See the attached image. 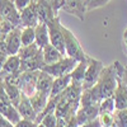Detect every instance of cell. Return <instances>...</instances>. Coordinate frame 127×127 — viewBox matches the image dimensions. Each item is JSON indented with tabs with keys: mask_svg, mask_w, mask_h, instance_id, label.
Returning a JSON list of instances; mask_svg holds the SVG:
<instances>
[{
	"mask_svg": "<svg viewBox=\"0 0 127 127\" xmlns=\"http://www.w3.org/2000/svg\"><path fill=\"white\" fill-rule=\"evenodd\" d=\"M117 80H118L117 62L112 64L109 66H104L97 84L94 85L95 90L99 93L102 100L105 98L113 97V93L116 90V87H117Z\"/></svg>",
	"mask_w": 127,
	"mask_h": 127,
	"instance_id": "obj_1",
	"label": "cell"
},
{
	"mask_svg": "<svg viewBox=\"0 0 127 127\" xmlns=\"http://www.w3.org/2000/svg\"><path fill=\"white\" fill-rule=\"evenodd\" d=\"M61 31L64 36V43H65V56L76 60L78 62L85 61L88 59V55L84 52L80 42L75 37V34L69 28L64 27L62 24H61Z\"/></svg>",
	"mask_w": 127,
	"mask_h": 127,
	"instance_id": "obj_2",
	"label": "cell"
},
{
	"mask_svg": "<svg viewBox=\"0 0 127 127\" xmlns=\"http://www.w3.org/2000/svg\"><path fill=\"white\" fill-rule=\"evenodd\" d=\"M78 65V61L74 60L71 57L64 56L60 61L51 64V65H45L42 71H45L47 74H50L54 78H60V76H65V75H70L71 71L75 69V66Z\"/></svg>",
	"mask_w": 127,
	"mask_h": 127,
	"instance_id": "obj_3",
	"label": "cell"
},
{
	"mask_svg": "<svg viewBox=\"0 0 127 127\" xmlns=\"http://www.w3.org/2000/svg\"><path fill=\"white\" fill-rule=\"evenodd\" d=\"M103 69H104V64L102 61L88 56V66H87L85 76H84V81H83V90L90 89L92 87H94L97 84Z\"/></svg>",
	"mask_w": 127,
	"mask_h": 127,
	"instance_id": "obj_4",
	"label": "cell"
},
{
	"mask_svg": "<svg viewBox=\"0 0 127 127\" xmlns=\"http://www.w3.org/2000/svg\"><path fill=\"white\" fill-rule=\"evenodd\" d=\"M48 28V36H50V43L57 48L61 54L65 56V43H64V36H62V31H61V23L59 15L52 18L51 20L46 23Z\"/></svg>",
	"mask_w": 127,
	"mask_h": 127,
	"instance_id": "obj_5",
	"label": "cell"
},
{
	"mask_svg": "<svg viewBox=\"0 0 127 127\" xmlns=\"http://www.w3.org/2000/svg\"><path fill=\"white\" fill-rule=\"evenodd\" d=\"M0 18L6 20L13 27H22L20 13L15 8L13 0H0Z\"/></svg>",
	"mask_w": 127,
	"mask_h": 127,
	"instance_id": "obj_6",
	"label": "cell"
},
{
	"mask_svg": "<svg viewBox=\"0 0 127 127\" xmlns=\"http://www.w3.org/2000/svg\"><path fill=\"white\" fill-rule=\"evenodd\" d=\"M41 71H23L20 72V78H22V84H20V90L23 94H26L29 98L33 95L37 87V80L39 76Z\"/></svg>",
	"mask_w": 127,
	"mask_h": 127,
	"instance_id": "obj_7",
	"label": "cell"
},
{
	"mask_svg": "<svg viewBox=\"0 0 127 127\" xmlns=\"http://www.w3.org/2000/svg\"><path fill=\"white\" fill-rule=\"evenodd\" d=\"M60 12H65L67 14L78 17L80 20H84L85 19L87 10L84 8L81 0H62Z\"/></svg>",
	"mask_w": 127,
	"mask_h": 127,
	"instance_id": "obj_8",
	"label": "cell"
},
{
	"mask_svg": "<svg viewBox=\"0 0 127 127\" xmlns=\"http://www.w3.org/2000/svg\"><path fill=\"white\" fill-rule=\"evenodd\" d=\"M20 33H22V27L13 28L9 33L5 34V43L8 50V56L17 55L18 51L22 47V41H20Z\"/></svg>",
	"mask_w": 127,
	"mask_h": 127,
	"instance_id": "obj_9",
	"label": "cell"
},
{
	"mask_svg": "<svg viewBox=\"0 0 127 127\" xmlns=\"http://www.w3.org/2000/svg\"><path fill=\"white\" fill-rule=\"evenodd\" d=\"M15 108H17L18 113L20 114V117H22V118L37 122V116L38 114L33 109V107H32V104H31V100H29V98L27 97L26 94L22 93V97H20L19 102L17 103Z\"/></svg>",
	"mask_w": 127,
	"mask_h": 127,
	"instance_id": "obj_10",
	"label": "cell"
},
{
	"mask_svg": "<svg viewBox=\"0 0 127 127\" xmlns=\"http://www.w3.org/2000/svg\"><path fill=\"white\" fill-rule=\"evenodd\" d=\"M45 65L46 64H45V59H43V52H42V50H39V52L34 57L20 61L19 72H23V71H41Z\"/></svg>",
	"mask_w": 127,
	"mask_h": 127,
	"instance_id": "obj_11",
	"label": "cell"
},
{
	"mask_svg": "<svg viewBox=\"0 0 127 127\" xmlns=\"http://www.w3.org/2000/svg\"><path fill=\"white\" fill-rule=\"evenodd\" d=\"M34 5H36V12L38 15L39 23H47L52 18L57 17L54 12V9H52V6L50 5L48 0H36Z\"/></svg>",
	"mask_w": 127,
	"mask_h": 127,
	"instance_id": "obj_12",
	"label": "cell"
},
{
	"mask_svg": "<svg viewBox=\"0 0 127 127\" xmlns=\"http://www.w3.org/2000/svg\"><path fill=\"white\" fill-rule=\"evenodd\" d=\"M34 1L20 12V26L22 27H33L34 28L39 23L38 15H37V12H36Z\"/></svg>",
	"mask_w": 127,
	"mask_h": 127,
	"instance_id": "obj_13",
	"label": "cell"
},
{
	"mask_svg": "<svg viewBox=\"0 0 127 127\" xmlns=\"http://www.w3.org/2000/svg\"><path fill=\"white\" fill-rule=\"evenodd\" d=\"M0 114H1L3 117H5L6 120H9L13 125L18 123L22 120L20 114L18 113V111L15 108V105L12 104L8 99H5V100L0 99Z\"/></svg>",
	"mask_w": 127,
	"mask_h": 127,
	"instance_id": "obj_14",
	"label": "cell"
},
{
	"mask_svg": "<svg viewBox=\"0 0 127 127\" xmlns=\"http://www.w3.org/2000/svg\"><path fill=\"white\" fill-rule=\"evenodd\" d=\"M70 83H71V78H70V75L55 78L54 84H52V88H51V92H50V95H48V98H55V97H57V95L62 94L64 92H65V89L70 85Z\"/></svg>",
	"mask_w": 127,
	"mask_h": 127,
	"instance_id": "obj_15",
	"label": "cell"
},
{
	"mask_svg": "<svg viewBox=\"0 0 127 127\" xmlns=\"http://www.w3.org/2000/svg\"><path fill=\"white\" fill-rule=\"evenodd\" d=\"M34 33H36V45L39 48H43L47 45H50V36H48V28L46 23H38L34 27Z\"/></svg>",
	"mask_w": 127,
	"mask_h": 127,
	"instance_id": "obj_16",
	"label": "cell"
},
{
	"mask_svg": "<svg viewBox=\"0 0 127 127\" xmlns=\"http://www.w3.org/2000/svg\"><path fill=\"white\" fill-rule=\"evenodd\" d=\"M87 66H88V59L85 61L78 62V65L75 66V69H74L71 71V74H70V78H71V83L70 84H74V85H78V87L83 88V81H84V76H85Z\"/></svg>",
	"mask_w": 127,
	"mask_h": 127,
	"instance_id": "obj_17",
	"label": "cell"
},
{
	"mask_svg": "<svg viewBox=\"0 0 127 127\" xmlns=\"http://www.w3.org/2000/svg\"><path fill=\"white\" fill-rule=\"evenodd\" d=\"M54 80H55L54 76H51L50 74H47V72H45V71L41 70L39 76H38V80H37L36 90L50 95V92H51V88H52V84H54Z\"/></svg>",
	"mask_w": 127,
	"mask_h": 127,
	"instance_id": "obj_18",
	"label": "cell"
},
{
	"mask_svg": "<svg viewBox=\"0 0 127 127\" xmlns=\"http://www.w3.org/2000/svg\"><path fill=\"white\" fill-rule=\"evenodd\" d=\"M19 69H20V59L18 55H10L8 56L4 66H3V70L0 71V76H5V75H9V74H14V72H19Z\"/></svg>",
	"mask_w": 127,
	"mask_h": 127,
	"instance_id": "obj_19",
	"label": "cell"
},
{
	"mask_svg": "<svg viewBox=\"0 0 127 127\" xmlns=\"http://www.w3.org/2000/svg\"><path fill=\"white\" fill-rule=\"evenodd\" d=\"M29 100H31V104H32V107H33V109L36 111V113L41 114L43 112V109L46 108V104L48 102V95L36 90L34 94L29 97Z\"/></svg>",
	"mask_w": 127,
	"mask_h": 127,
	"instance_id": "obj_20",
	"label": "cell"
},
{
	"mask_svg": "<svg viewBox=\"0 0 127 127\" xmlns=\"http://www.w3.org/2000/svg\"><path fill=\"white\" fill-rule=\"evenodd\" d=\"M42 52H43V59H45V64H46V65L55 64V62L60 61L64 57V55L61 54V52L57 48H55L51 43L42 48Z\"/></svg>",
	"mask_w": 127,
	"mask_h": 127,
	"instance_id": "obj_21",
	"label": "cell"
},
{
	"mask_svg": "<svg viewBox=\"0 0 127 127\" xmlns=\"http://www.w3.org/2000/svg\"><path fill=\"white\" fill-rule=\"evenodd\" d=\"M39 48L37 45H36V42L33 45H29V46H22L20 47V50L18 51V56L20 59V61H23V60H28V59H32V57H34L38 52H39Z\"/></svg>",
	"mask_w": 127,
	"mask_h": 127,
	"instance_id": "obj_22",
	"label": "cell"
},
{
	"mask_svg": "<svg viewBox=\"0 0 127 127\" xmlns=\"http://www.w3.org/2000/svg\"><path fill=\"white\" fill-rule=\"evenodd\" d=\"M36 39V33L33 27H22V33H20V41L22 46L33 45Z\"/></svg>",
	"mask_w": 127,
	"mask_h": 127,
	"instance_id": "obj_23",
	"label": "cell"
},
{
	"mask_svg": "<svg viewBox=\"0 0 127 127\" xmlns=\"http://www.w3.org/2000/svg\"><path fill=\"white\" fill-rule=\"evenodd\" d=\"M5 93H6L8 100L12 104H14V105H17V103L19 102L20 97H22V90H20L18 87L9 85V84H5Z\"/></svg>",
	"mask_w": 127,
	"mask_h": 127,
	"instance_id": "obj_24",
	"label": "cell"
},
{
	"mask_svg": "<svg viewBox=\"0 0 127 127\" xmlns=\"http://www.w3.org/2000/svg\"><path fill=\"white\" fill-rule=\"evenodd\" d=\"M113 116H114V126L116 127H127V108L116 109Z\"/></svg>",
	"mask_w": 127,
	"mask_h": 127,
	"instance_id": "obj_25",
	"label": "cell"
},
{
	"mask_svg": "<svg viewBox=\"0 0 127 127\" xmlns=\"http://www.w3.org/2000/svg\"><path fill=\"white\" fill-rule=\"evenodd\" d=\"M116 111V105H114V99L113 97L105 98L100 102L99 104V113L100 112H107V113H114Z\"/></svg>",
	"mask_w": 127,
	"mask_h": 127,
	"instance_id": "obj_26",
	"label": "cell"
},
{
	"mask_svg": "<svg viewBox=\"0 0 127 127\" xmlns=\"http://www.w3.org/2000/svg\"><path fill=\"white\" fill-rule=\"evenodd\" d=\"M81 1H83V5H84V8H85L87 13H88L93 9H97V8L105 5L108 1H111V0H81Z\"/></svg>",
	"mask_w": 127,
	"mask_h": 127,
	"instance_id": "obj_27",
	"label": "cell"
},
{
	"mask_svg": "<svg viewBox=\"0 0 127 127\" xmlns=\"http://www.w3.org/2000/svg\"><path fill=\"white\" fill-rule=\"evenodd\" d=\"M3 80L5 84L9 85H14L20 89V84H22V78H20V72H14V74H9V75L3 76Z\"/></svg>",
	"mask_w": 127,
	"mask_h": 127,
	"instance_id": "obj_28",
	"label": "cell"
},
{
	"mask_svg": "<svg viewBox=\"0 0 127 127\" xmlns=\"http://www.w3.org/2000/svg\"><path fill=\"white\" fill-rule=\"evenodd\" d=\"M98 120H99L102 127H112L114 125V116H113V113L100 112L99 116H98Z\"/></svg>",
	"mask_w": 127,
	"mask_h": 127,
	"instance_id": "obj_29",
	"label": "cell"
},
{
	"mask_svg": "<svg viewBox=\"0 0 127 127\" xmlns=\"http://www.w3.org/2000/svg\"><path fill=\"white\" fill-rule=\"evenodd\" d=\"M39 123H42L45 127H56V125H57V117H56L55 112H51V113H47L46 116H43Z\"/></svg>",
	"mask_w": 127,
	"mask_h": 127,
	"instance_id": "obj_30",
	"label": "cell"
},
{
	"mask_svg": "<svg viewBox=\"0 0 127 127\" xmlns=\"http://www.w3.org/2000/svg\"><path fill=\"white\" fill-rule=\"evenodd\" d=\"M33 1H34V0H13V3H14V5L18 9L19 13L22 12L23 9H26L27 6H29Z\"/></svg>",
	"mask_w": 127,
	"mask_h": 127,
	"instance_id": "obj_31",
	"label": "cell"
},
{
	"mask_svg": "<svg viewBox=\"0 0 127 127\" xmlns=\"http://www.w3.org/2000/svg\"><path fill=\"white\" fill-rule=\"evenodd\" d=\"M37 126H38L37 122L29 121V120H24V118H22L18 123L14 125V127H37Z\"/></svg>",
	"mask_w": 127,
	"mask_h": 127,
	"instance_id": "obj_32",
	"label": "cell"
},
{
	"mask_svg": "<svg viewBox=\"0 0 127 127\" xmlns=\"http://www.w3.org/2000/svg\"><path fill=\"white\" fill-rule=\"evenodd\" d=\"M50 5L52 6V9H54V12L56 15H59V12H60V6H61V3L62 0H48Z\"/></svg>",
	"mask_w": 127,
	"mask_h": 127,
	"instance_id": "obj_33",
	"label": "cell"
},
{
	"mask_svg": "<svg viewBox=\"0 0 127 127\" xmlns=\"http://www.w3.org/2000/svg\"><path fill=\"white\" fill-rule=\"evenodd\" d=\"M0 54L8 56V50H6V43H5V36L0 37Z\"/></svg>",
	"mask_w": 127,
	"mask_h": 127,
	"instance_id": "obj_34",
	"label": "cell"
},
{
	"mask_svg": "<svg viewBox=\"0 0 127 127\" xmlns=\"http://www.w3.org/2000/svg\"><path fill=\"white\" fill-rule=\"evenodd\" d=\"M0 99H3V100L8 99L6 93H5V84H4V80L1 76H0Z\"/></svg>",
	"mask_w": 127,
	"mask_h": 127,
	"instance_id": "obj_35",
	"label": "cell"
},
{
	"mask_svg": "<svg viewBox=\"0 0 127 127\" xmlns=\"http://www.w3.org/2000/svg\"><path fill=\"white\" fill-rule=\"evenodd\" d=\"M0 127H14V125L9 120H6L5 117H3V116L0 114Z\"/></svg>",
	"mask_w": 127,
	"mask_h": 127,
	"instance_id": "obj_36",
	"label": "cell"
},
{
	"mask_svg": "<svg viewBox=\"0 0 127 127\" xmlns=\"http://www.w3.org/2000/svg\"><path fill=\"white\" fill-rule=\"evenodd\" d=\"M79 127H102V125H100V122H99L98 118H95L94 121H92L89 123H85V125H81Z\"/></svg>",
	"mask_w": 127,
	"mask_h": 127,
	"instance_id": "obj_37",
	"label": "cell"
},
{
	"mask_svg": "<svg viewBox=\"0 0 127 127\" xmlns=\"http://www.w3.org/2000/svg\"><path fill=\"white\" fill-rule=\"evenodd\" d=\"M66 127H79V125H78V122H76V118H75V116L69 121V123L66 125Z\"/></svg>",
	"mask_w": 127,
	"mask_h": 127,
	"instance_id": "obj_38",
	"label": "cell"
},
{
	"mask_svg": "<svg viewBox=\"0 0 127 127\" xmlns=\"http://www.w3.org/2000/svg\"><path fill=\"white\" fill-rule=\"evenodd\" d=\"M6 59H8L6 55H1V54H0V71L3 70V66H4V64H5Z\"/></svg>",
	"mask_w": 127,
	"mask_h": 127,
	"instance_id": "obj_39",
	"label": "cell"
},
{
	"mask_svg": "<svg viewBox=\"0 0 127 127\" xmlns=\"http://www.w3.org/2000/svg\"><path fill=\"white\" fill-rule=\"evenodd\" d=\"M123 39H125V43H126V47H127V31L125 32V36H123Z\"/></svg>",
	"mask_w": 127,
	"mask_h": 127,
	"instance_id": "obj_40",
	"label": "cell"
},
{
	"mask_svg": "<svg viewBox=\"0 0 127 127\" xmlns=\"http://www.w3.org/2000/svg\"><path fill=\"white\" fill-rule=\"evenodd\" d=\"M37 127H45V126L42 125V123H38V126H37Z\"/></svg>",
	"mask_w": 127,
	"mask_h": 127,
	"instance_id": "obj_41",
	"label": "cell"
},
{
	"mask_svg": "<svg viewBox=\"0 0 127 127\" xmlns=\"http://www.w3.org/2000/svg\"><path fill=\"white\" fill-rule=\"evenodd\" d=\"M3 36H5V34H3V33H1V32H0V37H3Z\"/></svg>",
	"mask_w": 127,
	"mask_h": 127,
	"instance_id": "obj_42",
	"label": "cell"
}]
</instances>
